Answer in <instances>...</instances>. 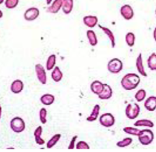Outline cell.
<instances>
[{
    "instance_id": "6da1fadb",
    "label": "cell",
    "mask_w": 156,
    "mask_h": 152,
    "mask_svg": "<svg viewBox=\"0 0 156 152\" xmlns=\"http://www.w3.org/2000/svg\"><path fill=\"white\" fill-rule=\"evenodd\" d=\"M140 82V78L137 74L129 73L124 76L121 80V85L126 90H132L136 88Z\"/></svg>"
},
{
    "instance_id": "7a4b0ae2",
    "label": "cell",
    "mask_w": 156,
    "mask_h": 152,
    "mask_svg": "<svg viewBox=\"0 0 156 152\" xmlns=\"http://www.w3.org/2000/svg\"><path fill=\"white\" fill-rule=\"evenodd\" d=\"M138 140L143 145H150L154 139V134L151 130L144 129L140 130L139 135L138 136Z\"/></svg>"
},
{
    "instance_id": "3957f363",
    "label": "cell",
    "mask_w": 156,
    "mask_h": 152,
    "mask_svg": "<svg viewBox=\"0 0 156 152\" xmlns=\"http://www.w3.org/2000/svg\"><path fill=\"white\" fill-rule=\"evenodd\" d=\"M10 128L16 133H21L25 129V123L24 120L20 117H15L11 120Z\"/></svg>"
},
{
    "instance_id": "277c9868",
    "label": "cell",
    "mask_w": 156,
    "mask_h": 152,
    "mask_svg": "<svg viewBox=\"0 0 156 152\" xmlns=\"http://www.w3.org/2000/svg\"><path fill=\"white\" fill-rule=\"evenodd\" d=\"M123 62L120 59L114 58L110 60L107 65V69L109 72L111 73L117 74L121 72L123 69Z\"/></svg>"
},
{
    "instance_id": "5b68a950",
    "label": "cell",
    "mask_w": 156,
    "mask_h": 152,
    "mask_svg": "<svg viewBox=\"0 0 156 152\" xmlns=\"http://www.w3.org/2000/svg\"><path fill=\"white\" fill-rule=\"evenodd\" d=\"M140 108L137 103H129L126 108V116L129 120H134L140 113Z\"/></svg>"
},
{
    "instance_id": "8992f818",
    "label": "cell",
    "mask_w": 156,
    "mask_h": 152,
    "mask_svg": "<svg viewBox=\"0 0 156 152\" xmlns=\"http://www.w3.org/2000/svg\"><path fill=\"white\" fill-rule=\"evenodd\" d=\"M99 121L100 124L104 127L110 128L115 124V117L111 113H106L102 114L100 117Z\"/></svg>"
},
{
    "instance_id": "52a82bcc",
    "label": "cell",
    "mask_w": 156,
    "mask_h": 152,
    "mask_svg": "<svg viewBox=\"0 0 156 152\" xmlns=\"http://www.w3.org/2000/svg\"><path fill=\"white\" fill-rule=\"evenodd\" d=\"M35 71L38 81L41 83L42 84H47V73H46V71L44 67H43L41 64H36L35 65Z\"/></svg>"
},
{
    "instance_id": "ba28073f",
    "label": "cell",
    "mask_w": 156,
    "mask_h": 152,
    "mask_svg": "<svg viewBox=\"0 0 156 152\" xmlns=\"http://www.w3.org/2000/svg\"><path fill=\"white\" fill-rule=\"evenodd\" d=\"M120 13L121 15L123 16V18L126 19V21L131 20L134 15L133 8L129 4H126L121 6L120 8Z\"/></svg>"
},
{
    "instance_id": "9c48e42d",
    "label": "cell",
    "mask_w": 156,
    "mask_h": 152,
    "mask_svg": "<svg viewBox=\"0 0 156 152\" xmlns=\"http://www.w3.org/2000/svg\"><path fill=\"white\" fill-rule=\"evenodd\" d=\"M40 10L37 8H30L25 11L24 14V19L27 21H33L39 16Z\"/></svg>"
},
{
    "instance_id": "30bf717a",
    "label": "cell",
    "mask_w": 156,
    "mask_h": 152,
    "mask_svg": "<svg viewBox=\"0 0 156 152\" xmlns=\"http://www.w3.org/2000/svg\"><path fill=\"white\" fill-rule=\"evenodd\" d=\"M104 88H105V84H102L99 80H95L94 82L91 83L90 86L92 93L97 94L98 96L102 93Z\"/></svg>"
},
{
    "instance_id": "8fae6325",
    "label": "cell",
    "mask_w": 156,
    "mask_h": 152,
    "mask_svg": "<svg viewBox=\"0 0 156 152\" xmlns=\"http://www.w3.org/2000/svg\"><path fill=\"white\" fill-rule=\"evenodd\" d=\"M63 0H54V2L52 3V4L48 6L47 9V11L51 14H57L59 12V11L62 8Z\"/></svg>"
},
{
    "instance_id": "7c38bea8",
    "label": "cell",
    "mask_w": 156,
    "mask_h": 152,
    "mask_svg": "<svg viewBox=\"0 0 156 152\" xmlns=\"http://www.w3.org/2000/svg\"><path fill=\"white\" fill-rule=\"evenodd\" d=\"M24 84L21 80L15 79L10 86V90L14 94H19L23 90Z\"/></svg>"
},
{
    "instance_id": "4fadbf2b",
    "label": "cell",
    "mask_w": 156,
    "mask_h": 152,
    "mask_svg": "<svg viewBox=\"0 0 156 152\" xmlns=\"http://www.w3.org/2000/svg\"><path fill=\"white\" fill-rule=\"evenodd\" d=\"M136 67L138 73H139L141 76L144 77H147V73H146V71L144 70V68L143 56H142V54L141 53L138 54V56L136 58Z\"/></svg>"
},
{
    "instance_id": "5bb4252c",
    "label": "cell",
    "mask_w": 156,
    "mask_h": 152,
    "mask_svg": "<svg viewBox=\"0 0 156 152\" xmlns=\"http://www.w3.org/2000/svg\"><path fill=\"white\" fill-rule=\"evenodd\" d=\"M144 106L149 111H154L156 110V96H151L146 99Z\"/></svg>"
},
{
    "instance_id": "9a60e30c",
    "label": "cell",
    "mask_w": 156,
    "mask_h": 152,
    "mask_svg": "<svg viewBox=\"0 0 156 152\" xmlns=\"http://www.w3.org/2000/svg\"><path fill=\"white\" fill-rule=\"evenodd\" d=\"M112 95V90L111 87L107 84H105V88L102 93L98 95V98L101 100H108L111 99Z\"/></svg>"
},
{
    "instance_id": "2e32d148",
    "label": "cell",
    "mask_w": 156,
    "mask_h": 152,
    "mask_svg": "<svg viewBox=\"0 0 156 152\" xmlns=\"http://www.w3.org/2000/svg\"><path fill=\"white\" fill-rule=\"evenodd\" d=\"M98 19L96 16H85L83 18V22L84 24L89 28H94L98 24Z\"/></svg>"
},
{
    "instance_id": "e0dca14e",
    "label": "cell",
    "mask_w": 156,
    "mask_h": 152,
    "mask_svg": "<svg viewBox=\"0 0 156 152\" xmlns=\"http://www.w3.org/2000/svg\"><path fill=\"white\" fill-rule=\"evenodd\" d=\"M98 27H99L103 31V32L105 33L106 36L108 37V38L109 39L110 42H111V47L112 48H114L115 47V35L112 32V31L111 29H109L108 28L106 27H103L101 25H98Z\"/></svg>"
},
{
    "instance_id": "ac0fdd59",
    "label": "cell",
    "mask_w": 156,
    "mask_h": 152,
    "mask_svg": "<svg viewBox=\"0 0 156 152\" xmlns=\"http://www.w3.org/2000/svg\"><path fill=\"white\" fill-rule=\"evenodd\" d=\"M74 1L73 0H63L62 10L63 12L66 14H70L73 10Z\"/></svg>"
},
{
    "instance_id": "d6986e66",
    "label": "cell",
    "mask_w": 156,
    "mask_h": 152,
    "mask_svg": "<svg viewBox=\"0 0 156 152\" xmlns=\"http://www.w3.org/2000/svg\"><path fill=\"white\" fill-rule=\"evenodd\" d=\"M42 133V127L41 126L37 127L34 133V135L35 137L36 143L39 145H42L45 143V140L44 139H42L41 137Z\"/></svg>"
},
{
    "instance_id": "ffe728a7",
    "label": "cell",
    "mask_w": 156,
    "mask_h": 152,
    "mask_svg": "<svg viewBox=\"0 0 156 152\" xmlns=\"http://www.w3.org/2000/svg\"><path fill=\"white\" fill-rule=\"evenodd\" d=\"M51 77L54 82H59L63 78V73L59 67H55L52 71Z\"/></svg>"
},
{
    "instance_id": "44dd1931",
    "label": "cell",
    "mask_w": 156,
    "mask_h": 152,
    "mask_svg": "<svg viewBox=\"0 0 156 152\" xmlns=\"http://www.w3.org/2000/svg\"><path fill=\"white\" fill-rule=\"evenodd\" d=\"M40 101L44 105H51L53 104L55 101V96L53 94H45L40 97Z\"/></svg>"
},
{
    "instance_id": "7402d4cb",
    "label": "cell",
    "mask_w": 156,
    "mask_h": 152,
    "mask_svg": "<svg viewBox=\"0 0 156 152\" xmlns=\"http://www.w3.org/2000/svg\"><path fill=\"white\" fill-rule=\"evenodd\" d=\"M100 106L99 105H96L94 107L93 110H92L90 116L87 117V120L88 122H94L98 119V115L100 113Z\"/></svg>"
},
{
    "instance_id": "603a6c76",
    "label": "cell",
    "mask_w": 156,
    "mask_h": 152,
    "mask_svg": "<svg viewBox=\"0 0 156 152\" xmlns=\"http://www.w3.org/2000/svg\"><path fill=\"white\" fill-rule=\"evenodd\" d=\"M87 37L91 46H96L98 44V38L96 33L92 30H88L87 31Z\"/></svg>"
},
{
    "instance_id": "cb8c5ba5",
    "label": "cell",
    "mask_w": 156,
    "mask_h": 152,
    "mask_svg": "<svg viewBox=\"0 0 156 152\" xmlns=\"http://www.w3.org/2000/svg\"><path fill=\"white\" fill-rule=\"evenodd\" d=\"M134 125L135 127H149V128H153L154 127V122L149 120H147V119H142V120H137L136 122Z\"/></svg>"
},
{
    "instance_id": "d4e9b609",
    "label": "cell",
    "mask_w": 156,
    "mask_h": 152,
    "mask_svg": "<svg viewBox=\"0 0 156 152\" xmlns=\"http://www.w3.org/2000/svg\"><path fill=\"white\" fill-rule=\"evenodd\" d=\"M147 65L149 69L156 71V53H152L147 59Z\"/></svg>"
},
{
    "instance_id": "484cf974",
    "label": "cell",
    "mask_w": 156,
    "mask_h": 152,
    "mask_svg": "<svg viewBox=\"0 0 156 152\" xmlns=\"http://www.w3.org/2000/svg\"><path fill=\"white\" fill-rule=\"evenodd\" d=\"M56 64V55L55 54H51V56H48L47 61V71H51L55 67V65Z\"/></svg>"
},
{
    "instance_id": "4316f807",
    "label": "cell",
    "mask_w": 156,
    "mask_h": 152,
    "mask_svg": "<svg viewBox=\"0 0 156 152\" xmlns=\"http://www.w3.org/2000/svg\"><path fill=\"white\" fill-rule=\"evenodd\" d=\"M62 137V134H56L55 135L53 136V137L48 140L47 143V147L48 149H51L53 147H54L55 145L57 144V143L59 141V140L61 139Z\"/></svg>"
},
{
    "instance_id": "83f0119b",
    "label": "cell",
    "mask_w": 156,
    "mask_h": 152,
    "mask_svg": "<svg viewBox=\"0 0 156 152\" xmlns=\"http://www.w3.org/2000/svg\"><path fill=\"white\" fill-rule=\"evenodd\" d=\"M136 37L135 35L132 32H129L126 35V42L128 46L133 47L135 44Z\"/></svg>"
},
{
    "instance_id": "f1b7e54d",
    "label": "cell",
    "mask_w": 156,
    "mask_h": 152,
    "mask_svg": "<svg viewBox=\"0 0 156 152\" xmlns=\"http://www.w3.org/2000/svg\"><path fill=\"white\" fill-rule=\"evenodd\" d=\"M123 130L126 133L130 134V135H134V136H138L140 133V130L136 128L133 127H125L123 128Z\"/></svg>"
},
{
    "instance_id": "f546056e",
    "label": "cell",
    "mask_w": 156,
    "mask_h": 152,
    "mask_svg": "<svg viewBox=\"0 0 156 152\" xmlns=\"http://www.w3.org/2000/svg\"><path fill=\"white\" fill-rule=\"evenodd\" d=\"M147 95L146 91L144 89H140V90H138L137 93L135 94L134 98L136 100L137 102H142L143 100L145 99Z\"/></svg>"
},
{
    "instance_id": "4dcf8cb0",
    "label": "cell",
    "mask_w": 156,
    "mask_h": 152,
    "mask_svg": "<svg viewBox=\"0 0 156 152\" xmlns=\"http://www.w3.org/2000/svg\"><path fill=\"white\" fill-rule=\"evenodd\" d=\"M132 143V139L130 137H126L123 140L117 143V146L119 147H128Z\"/></svg>"
},
{
    "instance_id": "1f68e13d",
    "label": "cell",
    "mask_w": 156,
    "mask_h": 152,
    "mask_svg": "<svg viewBox=\"0 0 156 152\" xmlns=\"http://www.w3.org/2000/svg\"><path fill=\"white\" fill-rule=\"evenodd\" d=\"M40 120L42 124H45L47 122V111L45 108H42L40 110Z\"/></svg>"
},
{
    "instance_id": "d6a6232c",
    "label": "cell",
    "mask_w": 156,
    "mask_h": 152,
    "mask_svg": "<svg viewBox=\"0 0 156 152\" xmlns=\"http://www.w3.org/2000/svg\"><path fill=\"white\" fill-rule=\"evenodd\" d=\"M19 0H5V5L8 9H13L19 4Z\"/></svg>"
},
{
    "instance_id": "836d02e7",
    "label": "cell",
    "mask_w": 156,
    "mask_h": 152,
    "mask_svg": "<svg viewBox=\"0 0 156 152\" xmlns=\"http://www.w3.org/2000/svg\"><path fill=\"white\" fill-rule=\"evenodd\" d=\"M76 148L77 150H89L90 147H89V145L85 141H79L76 144Z\"/></svg>"
},
{
    "instance_id": "e575fe53",
    "label": "cell",
    "mask_w": 156,
    "mask_h": 152,
    "mask_svg": "<svg viewBox=\"0 0 156 152\" xmlns=\"http://www.w3.org/2000/svg\"><path fill=\"white\" fill-rule=\"evenodd\" d=\"M77 138H78V136L76 135L72 137L70 144H69V146H68V150H73V149L75 148V142H76Z\"/></svg>"
},
{
    "instance_id": "d590c367",
    "label": "cell",
    "mask_w": 156,
    "mask_h": 152,
    "mask_svg": "<svg viewBox=\"0 0 156 152\" xmlns=\"http://www.w3.org/2000/svg\"><path fill=\"white\" fill-rule=\"evenodd\" d=\"M154 40L156 42V27L154 29Z\"/></svg>"
},
{
    "instance_id": "8d00e7d4",
    "label": "cell",
    "mask_w": 156,
    "mask_h": 152,
    "mask_svg": "<svg viewBox=\"0 0 156 152\" xmlns=\"http://www.w3.org/2000/svg\"><path fill=\"white\" fill-rule=\"evenodd\" d=\"M46 1H47V4L48 5H49L51 4V2H53V0H46Z\"/></svg>"
},
{
    "instance_id": "74e56055",
    "label": "cell",
    "mask_w": 156,
    "mask_h": 152,
    "mask_svg": "<svg viewBox=\"0 0 156 152\" xmlns=\"http://www.w3.org/2000/svg\"><path fill=\"white\" fill-rule=\"evenodd\" d=\"M4 0H0V4H2L3 3H4Z\"/></svg>"
},
{
    "instance_id": "f35d334b",
    "label": "cell",
    "mask_w": 156,
    "mask_h": 152,
    "mask_svg": "<svg viewBox=\"0 0 156 152\" xmlns=\"http://www.w3.org/2000/svg\"><path fill=\"white\" fill-rule=\"evenodd\" d=\"M155 14H156V9H155Z\"/></svg>"
}]
</instances>
